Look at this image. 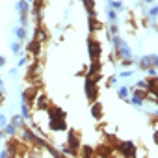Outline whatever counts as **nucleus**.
I'll return each instance as SVG.
<instances>
[{
  "instance_id": "f257e3e1",
  "label": "nucleus",
  "mask_w": 158,
  "mask_h": 158,
  "mask_svg": "<svg viewBox=\"0 0 158 158\" xmlns=\"http://www.w3.org/2000/svg\"><path fill=\"white\" fill-rule=\"evenodd\" d=\"M115 156H128V158H134L138 156V145L134 141H117L115 145Z\"/></svg>"
},
{
  "instance_id": "f03ea898",
  "label": "nucleus",
  "mask_w": 158,
  "mask_h": 158,
  "mask_svg": "<svg viewBox=\"0 0 158 158\" xmlns=\"http://www.w3.org/2000/svg\"><path fill=\"white\" fill-rule=\"evenodd\" d=\"M65 145H67L69 149H73L74 156H78V149H80V145H82V139H80V132H78V130H74V128L67 130Z\"/></svg>"
},
{
  "instance_id": "7ed1b4c3",
  "label": "nucleus",
  "mask_w": 158,
  "mask_h": 158,
  "mask_svg": "<svg viewBox=\"0 0 158 158\" xmlns=\"http://www.w3.org/2000/svg\"><path fill=\"white\" fill-rule=\"evenodd\" d=\"M88 52H89L91 61H93V60H101V56H102V45H101L99 39L93 37V35L88 37Z\"/></svg>"
},
{
  "instance_id": "20e7f679",
  "label": "nucleus",
  "mask_w": 158,
  "mask_h": 158,
  "mask_svg": "<svg viewBox=\"0 0 158 158\" xmlns=\"http://www.w3.org/2000/svg\"><path fill=\"white\" fill-rule=\"evenodd\" d=\"M84 89H86V97H88L89 102H95L99 99V86H97V82L91 80V78H86Z\"/></svg>"
},
{
  "instance_id": "39448f33",
  "label": "nucleus",
  "mask_w": 158,
  "mask_h": 158,
  "mask_svg": "<svg viewBox=\"0 0 158 158\" xmlns=\"http://www.w3.org/2000/svg\"><path fill=\"white\" fill-rule=\"evenodd\" d=\"M156 63H158L156 54H147V56H143V58H139V60L136 61V65H138L139 71H147V69H151V67H156Z\"/></svg>"
},
{
  "instance_id": "423d86ee",
  "label": "nucleus",
  "mask_w": 158,
  "mask_h": 158,
  "mask_svg": "<svg viewBox=\"0 0 158 158\" xmlns=\"http://www.w3.org/2000/svg\"><path fill=\"white\" fill-rule=\"evenodd\" d=\"M37 93H39V86H35V84H32V86H28L24 91H23V95H21V99H23V102H26V104H30L32 108H34V101H35V97H37Z\"/></svg>"
},
{
  "instance_id": "0eeeda50",
  "label": "nucleus",
  "mask_w": 158,
  "mask_h": 158,
  "mask_svg": "<svg viewBox=\"0 0 158 158\" xmlns=\"http://www.w3.org/2000/svg\"><path fill=\"white\" fill-rule=\"evenodd\" d=\"M145 97H147V91H145V89H141V88H136V91L132 93V97L128 99V102H130V104H134V106H143Z\"/></svg>"
},
{
  "instance_id": "6e6552de",
  "label": "nucleus",
  "mask_w": 158,
  "mask_h": 158,
  "mask_svg": "<svg viewBox=\"0 0 158 158\" xmlns=\"http://www.w3.org/2000/svg\"><path fill=\"white\" fill-rule=\"evenodd\" d=\"M34 39H35V41H39L41 45H43V43H47V41L50 39V35H48V32H47V28L43 26V23L35 26V30H34Z\"/></svg>"
},
{
  "instance_id": "1a4fd4ad",
  "label": "nucleus",
  "mask_w": 158,
  "mask_h": 158,
  "mask_svg": "<svg viewBox=\"0 0 158 158\" xmlns=\"http://www.w3.org/2000/svg\"><path fill=\"white\" fill-rule=\"evenodd\" d=\"M48 128L54 130V132H65L67 130V123H65V119L48 117Z\"/></svg>"
},
{
  "instance_id": "9d476101",
  "label": "nucleus",
  "mask_w": 158,
  "mask_h": 158,
  "mask_svg": "<svg viewBox=\"0 0 158 158\" xmlns=\"http://www.w3.org/2000/svg\"><path fill=\"white\" fill-rule=\"evenodd\" d=\"M50 106V99L47 97V95H39L37 93V97H35V101H34V108H35V112L37 110H41V112H47V108Z\"/></svg>"
},
{
  "instance_id": "9b49d317",
  "label": "nucleus",
  "mask_w": 158,
  "mask_h": 158,
  "mask_svg": "<svg viewBox=\"0 0 158 158\" xmlns=\"http://www.w3.org/2000/svg\"><path fill=\"white\" fill-rule=\"evenodd\" d=\"M26 50H28V54L32 56V58H39L43 52H41V43L39 41H35V39H32L28 45H26Z\"/></svg>"
},
{
  "instance_id": "f8f14e48",
  "label": "nucleus",
  "mask_w": 158,
  "mask_h": 158,
  "mask_svg": "<svg viewBox=\"0 0 158 158\" xmlns=\"http://www.w3.org/2000/svg\"><path fill=\"white\" fill-rule=\"evenodd\" d=\"M95 156H115V151L108 145V143H101L99 147H95Z\"/></svg>"
},
{
  "instance_id": "ddd939ff",
  "label": "nucleus",
  "mask_w": 158,
  "mask_h": 158,
  "mask_svg": "<svg viewBox=\"0 0 158 158\" xmlns=\"http://www.w3.org/2000/svg\"><path fill=\"white\" fill-rule=\"evenodd\" d=\"M47 117H58V119H65L67 117V114L60 108V106H56V104H50L48 108H47Z\"/></svg>"
},
{
  "instance_id": "4468645a",
  "label": "nucleus",
  "mask_w": 158,
  "mask_h": 158,
  "mask_svg": "<svg viewBox=\"0 0 158 158\" xmlns=\"http://www.w3.org/2000/svg\"><path fill=\"white\" fill-rule=\"evenodd\" d=\"M91 115H93L95 121H101V119L104 117V108H102V104H101L99 101L91 102Z\"/></svg>"
},
{
  "instance_id": "2eb2a0df",
  "label": "nucleus",
  "mask_w": 158,
  "mask_h": 158,
  "mask_svg": "<svg viewBox=\"0 0 158 158\" xmlns=\"http://www.w3.org/2000/svg\"><path fill=\"white\" fill-rule=\"evenodd\" d=\"M78 156H80V158H91V156H95V147H91L88 143H82L80 149H78Z\"/></svg>"
},
{
  "instance_id": "dca6fc26",
  "label": "nucleus",
  "mask_w": 158,
  "mask_h": 158,
  "mask_svg": "<svg viewBox=\"0 0 158 158\" xmlns=\"http://www.w3.org/2000/svg\"><path fill=\"white\" fill-rule=\"evenodd\" d=\"M88 24H89V32H91V34L102 30V23H101L95 15H89V17H88Z\"/></svg>"
},
{
  "instance_id": "f3484780",
  "label": "nucleus",
  "mask_w": 158,
  "mask_h": 158,
  "mask_svg": "<svg viewBox=\"0 0 158 158\" xmlns=\"http://www.w3.org/2000/svg\"><path fill=\"white\" fill-rule=\"evenodd\" d=\"M10 123H11V125H15L17 128H23V127L26 125V119H24V117H23L21 114H15V115H11Z\"/></svg>"
},
{
  "instance_id": "a211bd4d",
  "label": "nucleus",
  "mask_w": 158,
  "mask_h": 158,
  "mask_svg": "<svg viewBox=\"0 0 158 158\" xmlns=\"http://www.w3.org/2000/svg\"><path fill=\"white\" fill-rule=\"evenodd\" d=\"M17 11H19V15H28L30 13V4L26 0H19L17 2Z\"/></svg>"
},
{
  "instance_id": "6ab92c4d",
  "label": "nucleus",
  "mask_w": 158,
  "mask_h": 158,
  "mask_svg": "<svg viewBox=\"0 0 158 158\" xmlns=\"http://www.w3.org/2000/svg\"><path fill=\"white\" fill-rule=\"evenodd\" d=\"M21 115L24 119H32V106L26 104V102H23V101H21Z\"/></svg>"
},
{
  "instance_id": "aec40b11",
  "label": "nucleus",
  "mask_w": 158,
  "mask_h": 158,
  "mask_svg": "<svg viewBox=\"0 0 158 158\" xmlns=\"http://www.w3.org/2000/svg\"><path fill=\"white\" fill-rule=\"evenodd\" d=\"M84 2V8L88 10L89 15H97V10H95V0H82Z\"/></svg>"
},
{
  "instance_id": "412c9836",
  "label": "nucleus",
  "mask_w": 158,
  "mask_h": 158,
  "mask_svg": "<svg viewBox=\"0 0 158 158\" xmlns=\"http://www.w3.org/2000/svg\"><path fill=\"white\" fill-rule=\"evenodd\" d=\"M15 35H17V41H24L26 37H28V32H26V28L24 26H19V28H15Z\"/></svg>"
},
{
  "instance_id": "4be33fe9",
  "label": "nucleus",
  "mask_w": 158,
  "mask_h": 158,
  "mask_svg": "<svg viewBox=\"0 0 158 158\" xmlns=\"http://www.w3.org/2000/svg\"><path fill=\"white\" fill-rule=\"evenodd\" d=\"M2 130H4V136H15L19 132V128L15 125H11V123H8L6 127H2Z\"/></svg>"
},
{
  "instance_id": "5701e85b",
  "label": "nucleus",
  "mask_w": 158,
  "mask_h": 158,
  "mask_svg": "<svg viewBox=\"0 0 158 158\" xmlns=\"http://www.w3.org/2000/svg\"><path fill=\"white\" fill-rule=\"evenodd\" d=\"M156 15H158V8H156V2H154V4H151V8L147 10V19H156Z\"/></svg>"
},
{
  "instance_id": "b1692460",
  "label": "nucleus",
  "mask_w": 158,
  "mask_h": 158,
  "mask_svg": "<svg viewBox=\"0 0 158 158\" xmlns=\"http://www.w3.org/2000/svg\"><path fill=\"white\" fill-rule=\"evenodd\" d=\"M117 95H119V99H123V101H127L128 102V95H130V91H128V88H119L117 89Z\"/></svg>"
},
{
  "instance_id": "393cba45",
  "label": "nucleus",
  "mask_w": 158,
  "mask_h": 158,
  "mask_svg": "<svg viewBox=\"0 0 158 158\" xmlns=\"http://www.w3.org/2000/svg\"><path fill=\"white\" fill-rule=\"evenodd\" d=\"M108 6H110V8H114V10L123 11V2H121V0H108Z\"/></svg>"
},
{
  "instance_id": "a878e982",
  "label": "nucleus",
  "mask_w": 158,
  "mask_h": 158,
  "mask_svg": "<svg viewBox=\"0 0 158 158\" xmlns=\"http://www.w3.org/2000/svg\"><path fill=\"white\" fill-rule=\"evenodd\" d=\"M119 34V26L115 24V23H112L110 26H108V35H117Z\"/></svg>"
},
{
  "instance_id": "bb28decb",
  "label": "nucleus",
  "mask_w": 158,
  "mask_h": 158,
  "mask_svg": "<svg viewBox=\"0 0 158 158\" xmlns=\"http://www.w3.org/2000/svg\"><path fill=\"white\" fill-rule=\"evenodd\" d=\"M115 82H117V76H108V78H106V84H104V86L110 89V88H114V86H115Z\"/></svg>"
},
{
  "instance_id": "cd10ccee",
  "label": "nucleus",
  "mask_w": 158,
  "mask_h": 158,
  "mask_svg": "<svg viewBox=\"0 0 158 158\" xmlns=\"http://www.w3.org/2000/svg\"><path fill=\"white\" fill-rule=\"evenodd\" d=\"M119 61H121L123 67H132V65H134V60H132V58H121Z\"/></svg>"
},
{
  "instance_id": "c85d7f7f",
  "label": "nucleus",
  "mask_w": 158,
  "mask_h": 158,
  "mask_svg": "<svg viewBox=\"0 0 158 158\" xmlns=\"http://www.w3.org/2000/svg\"><path fill=\"white\" fill-rule=\"evenodd\" d=\"M106 15H108V19H110L112 23H115V21H117V13H115V10H112V8H110Z\"/></svg>"
},
{
  "instance_id": "c756f323",
  "label": "nucleus",
  "mask_w": 158,
  "mask_h": 158,
  "mask_svg": "<svg viewBox=\"0 0 158 158\" xmlns=\"http://www.w3.org/2000/svg\"><path fill=\"white\" fill-rule=\"evenodd\" d=\"M11 52H13V54H19V52H21V41L11 43Z\"/></svg>"
},
{
  "instance_id": "7c9ffc66",
  "label": "nucleus",
  "mask_w": 158,
  "mask_h": 158,
  "mask_svg": "<svg viewBox=\"0 0 158 158\" xmlns=\"http://www.w3.org/2000/svg\"><path fill=\"white\" fill-rule=\"evenodd\" d=\"M8 123H10V119H8L4 114H0V128H2V127H6Z\"/></svg>"
},
{
  "instance_id": "2f4dec72",
  "label": "nucleus",
  "mask_w": 158,
  "mask_h": 158,
  "mask_svg": "<svg viewBox=\"0 0 158 158\" xmlns=\"http://www.w3.org/2000/svg\"><path fill=\"white\" fill-rule=\"evenodd\" d=\"M30 58H32V56H30V54H28V56H24V58H21V60H19V61H17V65H19V67H23V65H26V61H28V60H30Z\"/></svg>"
},
{
  "instance_id": "473e14b6",
  "label": "nucleus",
  "mask_w": 158,
  "mask_h": 158,
  "mask_svg": "<svg viewBox=\"0 0 158 158\" xmlns=\"http://www.w3.org/2000/svg\"><path fill=\"white\" fill-rule=\"evenodd\" d=\"M132 74H134V71H121V73H119L121 78H128V76H132Z\"/></svg>"
},
{
  "instance_id": "72a5a7b5",
  "label": "nucleus",
  "mask_w": 158,
  "mask_h": 158,
  "mask_svg": "<svg viewBox=\"0 0 158 158\" xmlns=\"http://www.w3.org/2000/svg\"><path fill=\"white\" fill-rule=\"evenodd\" d=\"M86 73H88V65H84V67H82L80 71H78L76 74H78V76H86Z\"/></svg>"
},
{
  "instance_id": "f704fd0d",
  "label": "nucleus",
  "mask_w": 158,
  "mask_h": 158,
  "mask_svg": "<svg viewBox=\"0 0 158 158\" xmlns=\"http://www.w3.org/2000/svg\"><path fill=\"white\" fill-rule=\"evenodd\" d=\"M136 88H141V89H145V80H139V82H136Z\"/></svg>"
},
{
  "instance_id": "c9c22d12",
  "label": "nucleus",
  "mask_w": 158,
  "mask_h": 158,
  "mask_svg": "<svg viewBox=\"0 0 158 158\" xmlns=\"http://www.w3.org/2000/svg\"><path fill=\"white\" fill-rule=\"evenodd\" d=\"M152 141H154V145L158 143V132H156V128H154V132H152Z\"/></svg>"
},
{
  "instance_id": "e433bc0d",
  "label": "nucleus",
  "mask_w": 158,
  "mask_h": 158,
  "mask_svg": "<svg viewBox=\"0 0 158 158\" xmlns=\"http://www.w3.org/2000/svg\"><path fill=\"white\" fill-rule=\"evenodd\" d=\"M8 156H10V154H8L6 149H4V151H0V158H8Z\"/></svg>"
},
{
  "instance_id": "4c0bfd02",
  "label": "nucleus",
  "mask_w": 158,
  "mask_h": 158,
  "mask_svg": "<svg viewBox=\"0 0 158 158\" xmlns=\"http://www.w3.org/2000/svg\"><path fill=\"white\" fill-rule=\"evenodd\" d=\"M6 65V58L4 56H0V67H4Z\"/></svg>"
},
{
  "instance_id": "58836bf2",
  "label": "nucleus",
  "mask_w": 158,
  "mask_h": 158,
  "mask_svg": "<svg viewBox=\"0 0 158 158\" xmlns=\"http://www.w3.org/2000/svg\"><path fill=\"white\" fill-rule=\"evenodd\" d=\"M2 139H4V130L0 128V141H2Z\"/></svg>"
},
{
  "instance_id": "ea45409f",
  "label": "nucleus",
  "mask_w": 158,
  "mask_h": 158,
  "mask_svg": "<svg viewBox=\"0 0 158 158\" xmlns=\"http://www.w3.org/2000/svg\"><path fill=\"white\" fill-rule=\"evenodd\" d=\"M143 2H145V4H154L156 0H143Z\"/></svg>"
},
{
  "instance_id": "a19ab883",
  "label": "nucleus",
  "mask_w": 158,
  "mask_h": 158,
  "mask_svg": "<svg viewBox=\"0 0 158 158\" xmlns=\"http://www.w3.org/2000/svg\"><path fill=\"white\" fill-rule=\"evenodd\" d=\"M0 104H4V93H0Z\"/></svg>"
},
{
  "instance_id": "79ce46f5",
  "label": "nucleus",
  "mask_w": 158,
  "mask_h": 158,
  "mask_svg": "<svg viewBox=\"0 0 158 158\" xmlns=\"http://www.w3.org/2000/svg\"><path fill=\"white\" fill-rule=\"evenodd\" d=\"M2 86H4V80H2V78H0V89H2Z\"/></svg>"
}]
</instances>
